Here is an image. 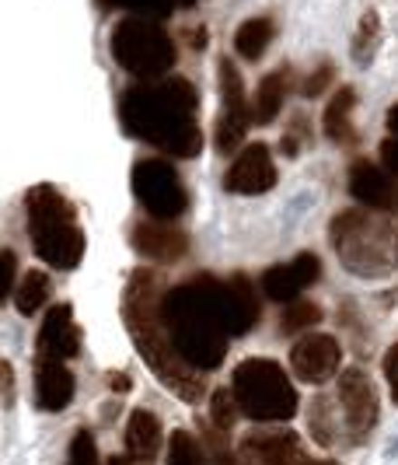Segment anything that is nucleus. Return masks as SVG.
<instances>
[{"mask_svg":"<svg viewBox=\"0 0 398 465\" xmlns=\"http://www.w3.org/2000/svg\"><path fill=\"white\" fill-rule=\"evenodd\" d=\"M161 319L189 368L213 371L224 364L228 340L256 329V287L245 277L217 280L210 273H199V277L164 291Z\"/></svg>","mask_w":398,"mask_h":465,"instance_id":"obj_1","label":"nucleus"},{"mask_svg":"<svg viewBox=\"0 0 398 465\" xmlns=\"http://www.w3.org/2000/svg\"><path fill=\"white\" fill-rule=\"evenodd\" d=\"M199 94L186 77L141 81L119 102V119L126 134L161 147L171 158H196L203 147L199 134Z\"/></svg>","mask_w":398,"mask_h":465,"instance_id":"obj_2","label":"nucleus"},{"mask_svg":"<svg viewBox=\"0 0 398 465\" xmlns=\"http://www.w3.org/2000/svg\"><path fill=\"white\" fill-rule=\"evenodd\" d=\"M161 298L164 291L158 287L154 273L137 270L122 294V322L130 329V340L137 343L141 357L147 361V368L161 378V385H168L179 399L196 402L203 396V378L196 374V368H189L171 343V332L161 319Z\"/></svg>","mask_w":398,"mask_h":465,"instance_id":"obj_3","label":"nucleus"},{"mask_svg":"<svg viewBox=\"0 0 398 465\" xmlns=\"http://www.w3.org/2000/svg\"><path fill=\"white\" fill-rule=\"evenodd\" d=\"M24 217L35 256L56 270H73L84 259V232L77 224V210L56 186H35L24 196Z\"/></svg>","mask_w":398,"mask_h":465,"instance_id":"obj_4","label":"nucleus"},{"mask_svg":"<svg viewBox=\"0 0 398 465\" xmlns=\"http://www.w3.org/2000/svg\"><path fill=\"white\" fill-rule=\"evenodd\" d=\"M231 392L238 399V410L262 423H280L297 413V392L290 378L277 361L266 357H248L238 364Z\"/></svg>","mask_w":398,"mask_h":465,"instance_id":"obj_5","label":"nucleus"},{"mask_svg":"<svg viewBox=\"0 0 398 465\" xmlns=\"http://www.w3.org/2000/svg\"><path fill=\"white\" fill-rule=\"evenodd\" d=\"M112 56L141 81H161L175 64V43L150 18H122L112 28Z\"/></svg>","mask_w":398,"mask_h":465,"instance_id":"obj_6","label":"nucleus"},{"mask_svg":"<svg viewBox=\"0 0 398 465\" xmlns=\"http://www.w3.org/2000/svg\"><path fill=\"white\" fill-rule=\"evenodd\" d=\"M332 249L356 277H381L388 270V228L367 210H346L332 221Z\"/></svg>","mask_w":398,"mask_h":465,"instance_id":"obj_7","label":"nucleus"},{"mask_svg":"<svg viewBox=\"0 0 398 465\" xmlns=\"http://www.w3.org/2000/svg\"><path fill=\"white\" fill-rule=\"evenodd\" d=\"M133 193L154 221H175L189 207L186 186L164 158H143L133 164Z\"/></svg>","mask_w":398,"mask_h":465,"instance_id":"obj_8","label":"nucleus"},{"mask_svg":"<svg viewBox=\"0 0 398 465\" xmlns=\"http://www.w3.org/2000/svg\"><path fill=\"white\" fill-rule=\"evenodd\" d=\"M220 119H217V151L231 154L241 147L248 123H256L248 102H245V81L231 60L220 64Z\"/></svg>","mask_w":398,"mask_h":465,"instance_id":"obj_9","label":"nucleus"},{"mask_svg":"<svg viewBox=\"0 0 398 465\" xmlns=\"http://www.w3.org/2000/svg\"><path fill=\"white\" fill-rule=\"evenodd\" d=\"M339 406H343L346 427H350V434L356 441L374 430L377 392H374V381L360 371V368H350V371L339 374Z\"/></svg>","mask_w":398,"mask_h":465,"instance_id":"obj_10","label":"nucleus"},{"mask_svg":"<svg viewBox=\"0 0 398 465\" xmlns=\"http://www.w3.org/2000/svg\"><path fill=\"white\" fill-rule=\"evenodd\" d=\"M290 364L301 381H311V385H322L328 378H335L339 364H343V347L335 343V336H325V332H307L301 336L294 350H290Z\"/></svg>","mask_w":398,"mask_h":465,"instance_id":"obj_11","label":"nucleus"},{"mask_svg":"<svg viewBox=\"0 0 398 465\" xmlns=\"http://www.w3.org/2000/svg\"><path fill=\"white\" fill-rule=\"evenodd\" d=\"M277 186V164L266 143H245V151L235 158V164L224 175V189L228 193H241V196H258Z\"/></svg>","mask_w":398,"mask_h":465,"instance_id":"obj_12","label":"nucleus"},{"mask_svg":"<svg viewBox=\"0 0 398 465\" xmlns=\"http://www.w3.org/2000/svg\"><path fill=\"white\" fill-rule=\"evenodd\" d=\"M318 277H322L318 256L315 252H301V256H294L290 262H280V266H273V270L262 273V294L273 298V302L294 304L301 302V294Z\"/></svg>","mask_w":398,"mask_h":465,"instance_id":"obj_13","label":"nucleus"},{"mask_svg":"<svg viewBox=\"0 0 398 465\" xmlns=\"http://www.w3.org/2000/svg\"><path fill=\"white\" fill-rule=\"evenodd\" d=\"M81 353V329L73 322L71 304L49 308L46 322L39 329V361H71Z\"/></svg>","mask_w":398,"mask_h":465,"instance_id":"obj_14","label":"nucleus"},{"mask_svg":"<svg viewBox=\"0 0 398 465\" xmlns=\"http://www.w3.org/2000/svg\"><path fill=\"white\" fill-rule=\"evenodd\" d=\"M130 242L141 256L154 259V262H175L189 252V238L182 232H175L168 221H143L133 228Z\"/></svg>","mask_w":398,"mask_h":465,"instance_id":"obj_15","label":"nucleus"},{"mask_svg":"<svg viewBox=\"0 0 398 465\" xmlns=\"http://www.w3.org/2000/svg\"><path fill=\"white\" fill-rule=\"evenodd\" d=\"M73 399V374L63 361H35V402L46 413L67 410Z\"/></svg>","mask_w":398,"mask_h":465,"instance_id":"obj_16","label":"nucleus"},{"mask_svg":"<svg viewBox=\"0 0 398 465\" xmlns=\"http://www.w3.org/2000/svg\"><path fill=\"white\" fill-rule=\"evenodd\" d=\"M241 459L248 465H301V441L294 434H252L241 444Z\"/></svg>","mask_w":398,"mask_h":465,"instance_id":"obj_17","label":"nucleus"},{"mask_svg":"<svg viewBox=\"0 0 398 465\" xmlns=\"http://www.w3.org/2000/svg\"><path fill=\"white\" fill-rule=\"evenodd\" d=\"M350 193L356 203L374 210H388L395 203V186L388 179L384 168H377L374 162H356L350 168Z\"/></svg>","mask_w":398,"mask_h":465,"instance_id":"obj_18","label":"nucleus"},{"mask_svg":"<svg viewBox=\"0 0 398 465\" xmlns=\"http://www.w3.org/2000/svg\"><path fill=\"white\" fill-rule=\"evenodd\" d=\"M161 444H164L161 420L154 417L150 410H137L130 417V423H126V455H130V462L150 465L158 459Z\"/></svg>","mask_w":398,"mask_h":465,"instance_id":"obj_19","label":"nucleus"},{"mask_svg":"<svg viewBox=\"0 0 398 465\" xmlns=\"http://www.w3.org/2000/svg\"><path fill=\"white\" fill-rule=\"evenodd\" d=\"M290 81H294V70L283 67L273 70L258 81V92H256V105H252V116H256L258 126H269L273 119L280 116L283 102H286V92H290Z\"/></svg>","mask_w":398,"mask_h":465,"instance_id":"obj_20","label":"nucleus"},{"mask_svg":"<svg viewBox=\"0 0 398 465\" xmlns=\"http://www.w3.org/2000/svg\"><path fill=\"white\" fill-rule=\"evenodd\" d=\"M353 105L356 94L353 88H339L332 94V102L325 105V137L332 143H356V130H353Z\"/></svg>","mask_w":398,"mask_h":465,"instance_id":"obj_21","label":"nucleus"},{"mask_svg":"<svg viewBox=\"0 0 398 465\" xmlns=\"http://www.w3.org/2000/svg\"><path fill=\"white\" fill-rule=\"evenodd\" d=\"M273 35H277L273 18H248V22H241L238 25V32H235L238 56H245V60H258V56L269 49Z\"/></svg>","mask_w":398,"mask_h":465,"instance_id":"obj_22","label":"nucleus"},{"mask_svg":"<svg viewBox=\"0 0 398 465\" xmlns=\"http://www.w3.org/2000/svg\"><path fill=\"white\" fill-rule=\"evenodd\" d=\"M49 298V277L39 273V270H28L22 280H18V291H15V304L22 315H35Z\"/></svg>","mask_w":398,"mask_h":465,"instance_id":"obj_23","label":"nucleus"},{"mask_svg":"<svg viewBox=\"0 0 398 465\" xmlns=\"http://www.w3.org/2000/svg\"><path fill=\"white\" fill-rule=\"evenodd\" d=\"M377 43H381V18H377V11H364V18H360V28H356V39H353V56H356V64H371L377 53Z\"/></svg>","mask_w":398,"mask_h":465,"instance_id":"obj_24","label":"nucleus"},{"mask_svg":"<svg viewBox=\"0 0 398 465\" xmlns=\"http://www.w3.org/2000/svg\"><path fill=\"white\" fill-rule=\"evenodd\" d=\"M105 11H130L133 18H168L175 11V0H98Z\"/></svg>","mask_w":398,"mask_h":465,"instance_id":"obj_25","label":"nucleus"},{"mask_svg":"<svg viewBox=\"0 0 398 465\" xmlns=\"http://www.w3.org/2000/svg\"><path fill=\"white\" fill-rule=\"evenodd\" d=\"M315 322H322V308L315 302H294V304H286V312H283V319H280V329L283 332H305V329H311Z\"/></svg>","mask_w":398,"mask_h":465,"instance_id":"obj_26","label":"nucleus"},{"mask_svg":"<svg viewBox=\"0 0 398 465\" xmlns=\"http://www.w3.org/2000/svg\"><path fill=\"white\" fill-rule=\"evenodd\" d=\"M238 399L235 392H228V389H217L210 399V417H213V427L224 434V430H231L235 427V420H238Z\"/></svg>","mask_w":398,"mask_h":465,"instance_id":"obj_27","label":"nucleus"},{"mask_svg":"<svg viewBox=\"0 0 398 465\" xmlns=\"http://www.w3.org/2000/svg\"><path fill=\"white\" fill-rule=\"evenodd\" d=\"M307 143H311V126H307L305 116H294L290 119V126H286V134H283L280 147L286 158H294V154H301Z\"/></svg>","mask_w":398,"mask_h":465,"instance_id":"obj_28","label":"nucleus"},{"mask_svg":"<svg viewBox=\"0 0 398 465\" xmlns=\"http://www.w3.org/2000/svg\"><path fill=\"white\" fill-rule=\"evenodd\" d=\"M328 410H332V402L325 396L311 402V434L318 438V444L335 441V423H328Z\"/></svg>","mask_w":398,"mask_h":465,"instance_id":"obj_29","label":"nucleus"},{"mask_svg":"<svg viewBox=\"0 0 398 465\" xmlns=\"http://www.w3.org/2000/svg\"><path fill=\"white\" fill-rule=\"evenodd\" d=\"M332 81H335V67H332V64H318V67L305 77V88H301V94H305V98H318L322 92H328V88H332Z\"/></svg>","mask_w":398,"mask_h":465,"instance_id":"obj_30","label":"nucleus"},{"mask_svg":"<svg viewBox=\"0 0 398 465\" xmlns=\"http://www.w3.org/2000/svg\"><path fill=\"white\" fill-rule=\"evenodd\" d=\"M67 465H98V444L88 430H81L77 438L71 441V459Z\"/></svg>","mask_w":398,"mask_h":465,"instance_id":"obj_31","label":"nucleus"},{"mask_svg":"<svg viewBox=\"0 0 398 465\" xmlns=\"http://www.w3.org/2000/svg\"><path fill=\"white\" fill-rule=\"evenodd\" d=\"M0 266H4V283H0V298H15V291H18V283H15V273H18V259L11 249H4V256H0Z\"/></svg>","mask_w":398,"mask_h":465,"instance_id":"obj_32","label":"nucleus"},{"mask_svg":"<svg viewBox=\"0 0 398 465\" xmlns=\"http://www.w3.org/2000/svg\"><path fill=\"white\" fill-rule=\"evenodd\" d=\"M384 378H388L392 396H395V402H398V343L388 350V357H384Z\"/></svg>","mask_w":398,"mask_h":465,"instance_id":"obj_33","label":"nucleus"},{"mask_svg":"<svg viewBox=\"0 0 398 465\" xmlns=\"http://www.w3.org/2000/svg\"><path fill=\"white\" fill-rule=\"evenodd\" d=\"M381 162H384V168H388L392 175H398V137L381 143Z\"/></svg>","mask_w":398,"mask_h":465,"instance_id":"obj_34","label":"nucleus"},{"mask_svg":"<svg viewBox=\"0 0 398 465\" xmlns=\"http://www.w3.org/2000/svg\"><path fill=\"white\" fill-rule=\"evenodd\" d=\"M0 371H4V399L11 402V392H15V378H11V364L4 361V368H0Z\"/></svg>","mask_w":398,"mask_h":465,"instance_id":"obj_35","label":"nucleus"},{"mask_svg":"<svg viewBox=\"0 0 398 465\" xmlns=\"http://www.w3.org/2000/svg\"><path fill=\"white\" fill-rule=\"evenodd\" d=\"M109 385H112V389H119V392H126V389H130V378H126V374L122 371H109Z\"/></svg>","mask_w":398,"mask_h":465,"instance_id":"obj_36","label":"nucleus"},{"mask_svg":"<svg viewBox=\"0 0 398 465\" xmlns=\"http://www.w3.org/2000/svg\"><path fill=\"white\" fill-rule=\"evenodd\" d=\"M388 130L398 137V105H392V109H388Z\"/></svg>","mask_w":398,"mask_h":465,"instance_id":"obj_37","label":"nucleus"},{"mask_svg":"<svg viewBox=\"0 0 398 465\" xmlns=\"http://www.w3.org/2000/svg\"><path fill=\"white\" fill-rule=\"evenodd\" d=\"M301 465H335V462H311V459H305Z\"/></svg>","mask_w":398,"mask_h":465,"instance_id":"obj_38","label":"nucleus"},{"mask_svg":"<svg viewBox=\"0 0 398 465\" xmlns=\"http://www.w3.org/2000/svg\"><path fill=\"white\" fill-rule=\"evenodd\" d=\"M109 465H130V462H126V459H112Z\"/></svg>","mask_w":398,"mask_h":465,"instance_id":"obj_39","label":"nucleus"},{"mask_svg":"<svg viewBox=\"0 0 398 465\" xmlns=\"http://www.w3.org/2000/svg\"><path fill=\"white\" fill-rule=\"evenodd\" d=\"M175 4H182V7H189V4H196V0H175Z\"/></svg>","mask_w":398,"mask_h":465,"instance_id":"obj_40","label":"nucleus"}]
</instances>
